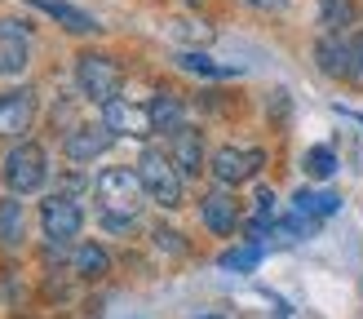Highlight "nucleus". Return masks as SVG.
<instances>
[{
    "label": "nucleus",
    "mask_w": 363,
    "mask_h": 319,
    "mask_svg": "<svg viewBox=\"0 0 363 319\" xmlns=\"http://www.w3.org/2000/svg\"><path fill=\"white\" fill-rule=\"evenodd\" d=\"M94 195L102 218H138V208L147 204V186H142L138 169H102L94 177Z\"/></svg>",
    "instance_id": "obj_1"
},
{
    "label": "nucleus",
    "mask_w": 363,
    "mask_h": 319,
    "mask_svg": "<svg viewBox=\"0 0 363 319\" xmlns=\"http://www.w3.org/2000/svg\"><path fill=\"white\" fill-rule=\"evenodd\" d=\"M138 177H142V186H147V200H155L160 208H177L182 204V182H186V173H182L173 160H169V151H155V147H147L138 155Z\"/></svg>",
    "instance_id": "obj_2"
},
{
    "label": "nucleus",
    "mask_w": 363,
    "mask_h": 319,
    "mask_svg": "<svg viewBox=\"0 0 363 319\" xmlns=\"http://www.w3.org/2000/svg\"><path fill=\"white\" fill-rule=\"evenodd\" d=\"M120 84H124V67L111 58V53H80L76 58V89L84 102H111L120 98Z\"/></svg>",
    "instance_id": "obj_3"
},
{
    "label": "nucleus",
    "mask_w": 363,
    "mask_h": 319,
    "mask_svg": "<svg viewBox=\"0 0 363 319\" xmlns=\"http://www.w3.org/2000/svg\"><path fill=\"white\" fill-rule=\"evenodd\" d=\"M0 177H5L9 195H31L45 186L49 177V155L40 142H18V147L5 155V164H0Z\"/></svg>",
    "instance_id": "obj_4"
},
{
    "label": "nucleus",
    "mask_w": 363,
    "mask_h": 319,
    "mask_svg": "<svg viewBox=\"0 0 363 319\" xmlns=\"http://www.w3.org/2000/svg\"><path fill=\"white\" fill-rule=\"evenodd\" d=\"M80 226H84V208L67 191H53L49 200H40V230L49 244H71L80 235Z\"/></svg>",
    "instance_id": "obj_5"
},
{
    "label": "nucleus",
    "mask_w": 363,
    "mask_h": 319,
    "mask_svg": "<svg viewBox=\"0 0 363 319\" xmlns=\"http://www.w3.org/2000/svg\"><path fill=\"white\" fill-rule=\"evenodd\" d=\"M262 164H266V151L262 147H222L213 155V177H217V186H244V182H252V177L262 173Z\"/></svg>",
    "instance_id": "obj_6"
},
{
    "label": "nucleus",
    "mask_w": 363,
    "mask_h": 319,
    "mask_svg": "<svg viewBox=\"0 0 363 319\" xmlns=\"http://www.w3.org/2000/svg\"><path fill=\"white\" fill-rule=\"evenodd\" d=\"M111 142H116V133L106 129L102 120H98V124L80 120L76 129L62 133V155L71 160V164H94V160H102L106 151H111Z\"/></svg>",
    "instance_id": "obj_7"
},
{
    "label": "nucleus",
    "mask_w": 363,
    "mask_h": 319,
    "mask_svg": "<svg viewBox=\"0 0 363 319\" xmlns=\"http://www.w3.org/2000/svg\"><path fill=\"white\" fill-rule=\"evenodd\" d=\"M102 124H106V129H111L116 138H147V133H155V124H151V106L129 102V98H111V102H102Z\"/></svg>",
    "instance_id": "obj_8"
},
{
    "label": "nucleus",
    "mask_w": 363,
    "mask_h": 319,
    "mask_svg": "<svg viewBox=\"0 0 363 319\" xmlns=\"http://www.w3.org/2000/svg\"><path fill=\"white\" fill-rule=\"evenodd\" d=\"M35 111H40V102H35V89L31 84L0 94V138H23L35 124Z\"/></svg>",
    "instance_id": "obj_9"
},
{
    "label": "nucleus",
    "mask_w": 363,
    "mask_h": 319,
    "mask_svg": "<svg viewBox=\"0 0 363 319\" xmlns=\"http://www.w3.org/2000/svg\"><path fill=\"white\" fill-rule=\"evenodd\" d=\"M31 62V27L18 18H0V76H23Z\"/></svg>",
    "instance_id": "obj_10"
},
{
    "label": "nucleus",
    "mask_w": 363,
    "mask_h": 319,
    "mask_svg": "<svg viewBox=\"0 0 363 319\" xmlns=\"http://www.w3.org/2000/svg\"><path fill=\"white\" fill-rule=\"evenodd\" d=\"M164 151L186 177H199V169H204V138H199L195 124H177V129L164 138Z\"/></svg>",
    "instance_id": "obj_11"
},
{
    "label": "nucleus",
    "mask_w": 363,
    "mask_h": 319,
    "mask_svg": "<svg viewBox=\"0 0 363 319\" xmlns=\"http://www.w3.org/2000/svg\"><path fill=\"white\" fill-rule=\"evenodd\" d=\"M199 222H204L213 235H235V226H240V204H235L230 186H217V191H208L204 200H199Z\"/></svg>",
    "instance_id": "obj_12"
},
{
    "label": "nucleus",
    "mask_w": 363,
    "mask_h": 319,
    "mask_svg": "<svg viewBox=\"0 0 363 319\" xmlns=\"http://www.w3.org/2000/svg\"><path fill=\"white\" fill-rule=\"evenodd\" d=\"M31 9H40L45 18H53L62 31H71V35H94V31H102V23L89 9H80V5H71V0H27Z\"/></svg>",
    "instance_id": "obj_13"
},
{
    "label": "nucleus",
    "mask_w": 363,
    "mask_h": 319,
    "mask_svg": "<svg viewBox=\"0 0 363 319\" xmlns=\"http://www.w3.org/2000/svg\"><path fill=\"white\" fill-rule=\"evenodd\" d=\"M315 67L333 80H354V53L350 40H341V31H328L323 40L315 45Z\"/></svg>",
    "instance_id": "obj_14"
},
{
    "label": "nucleus",
    "mask_w": 363,
    "mask_h": 319,
    "mask_svg": "<svg viewBox=\"0 0 363 319\" xmlns=\"http://www.w3.org/2000/svg\"><path fill=\"white\" fill-rule=\"evenodd\" d=\"M173 62L182 71H191V76H199V80H230V76H240V67L217 62V58H208V53H199V49H182Z\"/></svg>",
    "instance_id": "obj_15"
},
{
    "label": "nucleus",
    "mask_w": 363,
    "mask_h": 319,
    "mask_svg": "<svg viewBox=\"0 0 363 319\" xmlns=\"http://www.w3.org/2000/svg\"><path fill=\"white\" fill-rule=\"evenodd\" d=\"M23 235H27V208L13 195H5L0 200V248H18Z\"/></svg>",
    "instance_id": "obj_16"
},
{
    "label": "nucleus",
    "mask_w": 363,
    "mask_h": 319,
    "mask_svg": "<svg viewBox=\"0 0 363 319\" xmlns=\"http://www.w3.org/2000/svg\"><path fill=\"white\" fill-rule=\"evenodd\" d=\"M293 208L306 213L311 222H319V218H333V213L341 208V195H337V191H311V186H301V191L293 195Z\"/></svg>",
    "instance_id": "obj_17"
},
{
    "label": "nucleus",
    "mask_w": 363,
    "mask_h": 319,
    "mask_svg": "<svg viewBox=\"0 0 363 319\" xmlns=\"http://www.w3.org/2000/svg\"><path fill=\"white\" fill-rule=\"evenodd\" d=\"M147 106H151L155 133H173L177 124H186V106H182V98H173V94H155Z\"/></svg>",
    "instance_id": "obj_18"
},
{
    "label": "nucleus",
    "mask_w": 363,
    "mask_h": 319,
    "mask_svg": "<svg viewBox=\"0 0 363 319\" xmlns=\"http://www.w3.org/2000/svg\"><path fill=\"white\" fill-rule=\"evenodd\" d=\"M262 257H266V244H262V240H248V244L226 248V253L217 257V266H222V271H230V275H248Z\"/></svg>",
    "instance_id": "obj_19"
},
{
    "label": "nucleus",
    "mask_w": 363,
    "mask_h": 319,
    "mask_svg": "<svg viewBox=\"0 0 363 319\" xmlns=\"http://www.w3.org/2000/svg\"><path fill=\"white\" fill-rule=\"evenodd\" d=\"M76 275L80 279H106L111 275V253L102 244H80L76 248Z\"/></svg>",
    "instance_id": "obj_20"
},
{
    "label": "nucleus",
    "mask_w": 363,
    "mask_h": 319,
    "mask_svg": "<svg viewBox=\"0 0 363 319\" xmlns=\"http://www.w3.org/2000/svg\"><path fill=\"white\" fill-rule=\"evenodd\" d=\"M301 169H306V177H315V182H328L337 173V151L333 147H311L301 155Z\"/></svg>",
    "instance_id": "obj_21"
},
{
    "label": "nucleus",
    "mask_w": 363,
    "mask_h": 319,
    "mask_svg": "<svg viewBox=\"0 0 363 319\" xmlns=\"http://www.w3.org/2000/svg\"><path fill=\"white\" fill-rule=\"evenodd\" d=\"M319 23L323 31H346L354 23V0H319Z\"/></svg>",
    "instance_id": "obj_22"
},
{
    "label": "nucleus",
    "mask_w": 363,
    "mask_h": 319,
    "mask_svg": "<svg viewBox=\"0 0 363 319\" xmlns=\"http://www.w3.org/2000/svg\"><path fill=\"white\" fill-rule=\"evenodd\" d=\"M155 244H160V248H169V253H186V240H177V230H173V226H155Z\"/></svg>",
    "instance_id": "obj_23"
},
{
    "label": "nucleus",
    "mask_w": 363,
    "mask_h": 319,
    "mask_svg": "<svg viewBox=\"0 0 363 319\" xmlns=\"http://www.w3.org/2000/svg\"><path fill=\"white\" fill-rule=\"evenodd\" d=\"M240 5L257 9V13H279V9H288V0H240Z\"/></svg>",
    "instance_id": "obj_24"
},
{
    "label": "nucleus",
    "mask_w": 363,
    "mask_h": 319,
    "mask_svg": "<svg viewBox=\"0 0 363 319\" xmlns=\"http://www.w3.org/2000/svg\"><path fill=\"white\" fill-rule=\"evenodd\" d=\"M173 35H182V40H208V27H191V23H182V27H173Z\"/></svg>",
    "instance_id": "obj_25"
},
{
    "label": "nucleus",
    "mask_w": 363,
    "mask_h": 319,
    "mask_svg": "<svg viewBox=\"0 0 363 319\" xmlns=\"http://www.w3.org/2000/svg\"><path fill=\"white\" fill-rule=\"evenodd\" d=\"M350 53H354V80H363V31L350 35Z\"/></svg>",
    "instance_id": "obj_26"
},
{
    "label": "nucleus",
    "mask_w": 363,
    "mask_h": 319,
    "mask_svg": "<svg viewBox=\"0 0 363 319\" xmlns=\"http://www.w3.org/2000/svg\"><path fill=\"white\" fill-rule=\"evenodd\" d=\"M257 213H275V191H257Z\"/></svg>",
    "instance_id": "obj_27"
},
{
    "label": "nucleus",
    "mask_w": 363,
    "mask_h": 319,
    "mask_svg": "<svg viewBox=\"0 0 363 319\" xmlns=\"http://www.w3.org/2000/svg\"><path fill=\"white\" fill-rule=\"evenodd\" d=\"M199 319H222V315H199Z\"/></svg>",
    "instance_id": "obj_28"
},
{
    "label": "nucleus",
    "mask_w": 363,
    "mask_h": 319,
    "mask_svg": "<svg viewBox=\"0 0 363 319\" xmlns=\"http://www.w3.org/2000/svg\"><path fill=\"white\" fill-rule=\"evenodd\" d=\"M182 5H199V0H182Z\"/></svg>",
    "instance_id": "obj_29"
}]
</instances>
